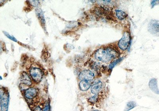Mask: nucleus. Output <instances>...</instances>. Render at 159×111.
Segmentation results:
<instances>
[{"label": "nucleus", "mask_w": 159, "mask_h": 111, "mask_svg": "<svg viewBox=\"0 0 159 111\" xmlns=\"http://www.w3.org/2000/svg\"><path fill=\"white\" fill-rule=\"evenodd\" d=\"M117 16L119 20H123L127 16V14L125 12L121 10H116Z\"/></svg>", "instance_id": "4468645a"}, {"label": "nucleus", "mask_w": 159, "mask_h": 111, "mask_svg": "<svg viewBox=\"0 0 159 111\" xmlns=\"http://www.w3.org/2000/svg\"><path fill=\"white\" fill-rule=\"evenodd\" d=\"M92 111H101L98 110H94Z\"/></svg>", "instance_id": "5701e85b"}, {"label": "nucleus", "mask_w": 159, "mask_h": 111, "mask_svg": "<svg viewBox=\"0 0 159 111\" xmlns=\"http://www.w3.org/2000/svg\"><path fill=\"white\" fill-rule=\"evenodd\" d=\"M80 89L82 91L88 90L91 86V83L89 81L82 80L79 84Z\"/></svg>", "instance_id": "9b49d317"}, {"label": "nucleus", "mask_w": 159, "mask_h": 111, "mask_svg": "<svg viewBox=\"0 0 159 111\" xmlns=\"http://www.w3.org/2000/svg\"><path fill=\"white\" fill-rule=\"evenodd\" d=\"M149 87L153 91L157 94H159V91L158 88L157 81L156 79L153 78L150 80L149 82Z\"/></svg>", "instance_id": "9d476101"}, {"label": "nucleus", "mask_w": 159, "mask_h": 111, "mask_svg": "<svg viewBox=\"0 0 159 111\" xmlns=\"http://www.w3.org/2000/svg\"><path fill=\"white\" fill-rule=\"evenodd\" d=\"M123 59H124V58L123 57V58H119V59L115 61H114L112 62V63L110 64L109 66V69H113V68L115 66V65H116L118 63H119V62H120L121 61H122Z\"/></svg>", "instance_id": "f3484780"}, {"label": "nucleus", "mask_w": 159, "mask_h": 111, "mask_svg": "<svg viewBox=\"0 0 159 111\" xmlns=\"http://www.w3.org/2000/svg\"><path fill=\"white\" fill-rule=\"evenodd\" d=\"M103 84L101 81H98L93 84L91 87V92L93 94L97 95L102 89Z\"/></svg>", "instance_id": "6e6552de"}, {"label": "nucleus", "mask_w": 159, "mask_h": 111, "mask_svg": "<svg viewBox=\"0 0 159 111\" xmlns=\"http://www.w3.org/2000/svg\"><path fill=\"white\" fill-rule=\"evenodd\" d=\"M95 58L103 62L109 61L111 58L107 49L101 48L98 50L95 54Z\"/></svg>", "instance_id": "f257e3e1"}, {"label": "nucleus", "mask_w": 159, "mask_h": 111, "mask_svg": "<svg viewBox=\"0 0 159 111\" xmlns=\"http://www.w3.org/2000/svg\"><path fill=\"white\" fill-rule=\"evenodd\" d=\"M21 82L27 86L31 85L32 84L30 78L28 75L26 73L24 72L22 74L21 77Z\"/></svg>", "instance_id": "f8f14e48"}, {"label": "nucleus", "mask_w": 159, "mask_h": 111, "mask_svg": "<svg viewBox=\"0 0 159 111\" xmlns=\"http://www.w3.org/2000/svg\"><path fill=\"white\" fill-rule=\"evenodd\" d=\"M112 59L117 58L119 56V53L118 51L113 48L108 47L106 48Z\"/></svg>", "instance_id": "ddd939ff"}, {"label": "nucleus", "mask_w": 159, "mask_h": 111, "mask_svg": "<svg viewBox=\"0 0 159 111\" xmlns=\"http://www.w3.org/2000/svg\"><path fill=\"white\" fill-rule=\"evenodd\" d=\"M148 31L152 34H156L159 32V23L156 20H152L148 26Z\"/></svg>", "instance_id": "423d86ee"}, {"label": "nucleus", "mask_w": 159, "mask_h": 111, "mask_svg": "<svg viewBox=\"0 0 159 111\" xmlns=\"http://www.w3.org/2000/svg\"><path fill=\"white\" fill-rule=\"evenodd\" d=\"M4 34L6 36H7L8 38H9L10 39H11L12 40H13V41L16 42L17 40L15 38H14V37L11 36L8 33H7L6 32H4Z\"/></svg>", "instance_id": "a211bd4d"}, {"label": "nucleus", "mask_w": 159, "mask_h": 111, "mask_svg": "<svg viewBox=\"0 0 159 111\" xmlns=\"http://www.w3.org/2000/svg\"><path fill=\"white\" fill-rule=\"evenodd\" d=\"M130 35L128 32H125L121 39L119 40L118 45L121 50L124 51L129 47L130 42Z\"/></svg>", "instance_id": "f03ea898"}, {"label": "nucleus", "mask_w": 159, "mask_h": 111, "mask_svg": "<svg viewBox=\"0 0 159 111\" xmlns=\"http://www.w3.org/2000/svg\"><path fill=\"white\" fill-rule=\"evenodd\" d=\"M8 93L1 92V111H8L9 100Z\"/></svg>", "instance_id": "20e7f679"}, {"label": "nucleus", "mask_w": 159, "mask_h": 111, "mask_svg": "<svg viewBox=\"0 0 159 111\" xmlns=\"http://www.w3.org/2000/svg\"><path fill=\"white\" fill-rule=\"evenodd\" d=\"M50 105L48 104H47L46 106H45V108L44 109V111H50Z\"/></svg>", "instance_id": "412c9836"}, {"label": "nucleus", "mask_w": 159, "mask_h": 111, "mask_svg": "<svg viewBox=\"0 0 159 111\" xmlns=\"http://www.w3.org/2000/svg\"><path fill=\"white\" fill-rule=\"evenodd\" d=\"M37 90L34 88H30L27 89L25 92V95L27 99H32L34 98L37 95Z\"/></svg>", "instance_id": "1a4fd4ad"}, {"label": "nucleus", "mask_w": 159, "mask_h": 111, "mask_svg": "<svg viewBox=\"0 0 159 111\" xmlns=\"http://www.w3.org/2000/svg\"><path fill=\"white\" fill-rule=\"evenodd\" d=\"M34 111H43L41 109L40 107H36L35 109L34 110Z\"/></svg>", "instance_id": "4be33fe9"}, {"label": "nucleus", "mask_w": 159, "mask_h": 111, "mask_svg": "<svg viewBox=\"0 0 159 111\" xmlns=\"http://www.w3.org/2000/svg\"><path fill=\"white\" fill-rule=\"evenodd\" d=\"M94 13L99 18L106 17L107 19H112V14L110 11L102 7H97L94 10Z\"/></svg>", "instance_id": "7ed1b4c3"}, {"label": "nucleus", "mask_w": 159, "mask_h": 111, "mask_svg": "<svg viewBox=\"0 0 159 111\" xmlns=\"http://www.w3.org/2000/svg\"><path fill=\"white\" fill-rule=\"evenodd\" d=\"M136 106V104L135 102H134V101H130L127 104L126 108H125V111H128L132 109L133 108Z\"/></svg>", "instance_id": "dca6fc26"}, {"label": "nucleus", "mask_w": 159, "mask_h": 111, "mask_svg": "<svg viewBox=\"0 0 159 111\" xmlns=\"http://www.w3.org/2000/svg\"><path fill=\"white\" fill-rule=\"evenodd\" d=\"M94 77V75L89 70H84L81 72L79 76V78L81 80H86L89 81L93 80Z\"/></svg>", "instance_id": "0eeeda50"}, {"label": "nucleus", "mask_w": 159, "mask_h": 111, "mask_svg": "<svg viewBox=\"0 0 159 111\" xmlns=\"http://www.w3.org/2000/svg\"><path fill=\"white\" fill-rule=\"evenodd\" d=\"M97 99V97L96 96V95H95V96L90 98L89 100H90L91 102H95V101H96Z\"/></svg>", "instance_id": "aec40b11"}, {"label": "nucleus", "mask_w": 159, "mask_h": 111, "mask_svg": "<svg viewBox=\"0 0 159 111\" xmlns=\"http://www.w3.org/2000/svg\"><path fill=\"white\" fill-rule=\"evenodd\" d=\"M36 13L37 16H38V18L39 19V20H40L41 21L42 23H44V22L45 23L44 14H43L41 10H38V9L37 10Z\"/></svg>", "instance_id": "2eb2a0df"}, {"label": "nucleus", "mask_w": 159, "mask_h": 111, "mask_svg": "<svg viewBox=\"0 0 159 111\" xmlns=\"http://www.w3.org/2000/svg\"><path fill=\"white\" fill-rule=\"evenodd\" d=\"M151 5L152 7H154L156 4H159V1H152L151 3Z\"/></svg>", "instance_id": "6ab92c4d"}, {"label": "nucleus", "mask_w": 159, "mask_h": 111, "mask_svg": "<svg viewBox=\"0 0 159 111\" xmlns=\"http://www.w3.org/2000/svg\"><path fill=\"white\" fill-rule=\"evenodd\" d=\"M30 74L33 80L38 83L40 82L42 78V73L41 70L38 68H32L30 70Z\"/></svg>", "instance_id": "39448f33"}]
</instances>
